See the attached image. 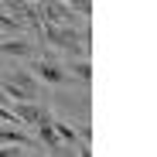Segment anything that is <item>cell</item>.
Returning <instances> with one entry per match:
<instances>
[{"label":"cell","instance_id":"6da1fadb","mask_svg":"<svg viewBox=\"0 0 157 157\" xmlns=\"http://www.w3.org/2000/svg\"><path fill=\"white\" fill-rule=\"evenodd\" d=\"M34 72H38V75L44 78V82H51V86L65 82V72H62V68H55L51 62H38V65H34Z\"/></svg>","mask_w":157,"mask_h":157},{"label":"cell","instance_id":"7a4b0ae2","mask_svg":"<svg viewBox=\"0 0 157 157\" xmlns=\"http://www.w3.org/2000/svg\"><path fill=\"white\" fill-rule=\"evenodd\" d=\"M0 51L4 55H31V44L28 41H0Z\"/></svg>","mask_w":157,"mask_h":157},{"label":"cell","instance_id":"3957f363","mask_svg":"<svg viewBox=\"0 0 157 157\" xmlns=\"http://www.w3.org/2000/svg\"><path fill=\"white\" fill-rule=\"evenodd\" d=\"M0 144H28V137L17 130H0Z\"/></svg>","mask_w":157,"mask_h":157},{"label":"cell","instance_id":"277c9868","mask_svg":"<svg viewBox=\"0 0 157 157\" xmlns=\"http://www.w3.org/2000/svg\"><path fill=\"white\" fill-rule=\"evenodd\" d=\"M72 68H75V75H78V78H89V75H92V68H89L86 62H72Z\"/></svg>","mask_w":157,"mask_h":157},{"label":"cell","instance_id":"5b68a950","mask_svg":"<svg viewBox=\"0 0 157 157\" xmlns=\"http://www.w3.org/2000/svg\"><path fill=\"white\" fill-rule=\"evenodd\" d=\"M14 28H17V21L7 17V14H0V31H14Z\"/></svg>","mask_w":157,"mask_h":157}]
</instances>
